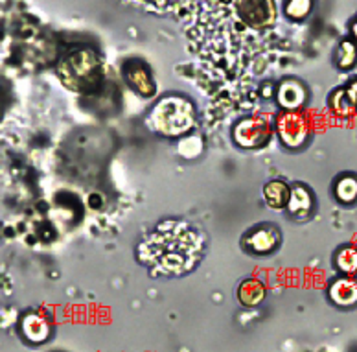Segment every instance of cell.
Returning a JSON list of instances; mask_svg holds the SVG:
<instances>
[{
  "instance_id": "1",
  "label": "cell",
  "mask_w": 357,
  "mask_h": 352,
  "mask_svg": "<svg viewBox=\"0 0 357 352\" xmlns=\"http://www.w3.org/2000/svg\"><path fill=\"white\" fill-rule=\"evenodd\" d=\"M204 240L199 230L181 220H164L137 245V258L155 275H186L199 264Z\"/></svg>"
},
{
  "instance_id": "6",
  "label": "cell",
  "mask_w": 357,
  "mask_h": 352,
  "mask_svg": "<svg viewBox=\"0 0 357 352\" xmlns=\"http://www.w3.org/2000/svg\"><path fill=\"white\" fill-rule=\"evenodd\" d=\"M278 245H280V230L269 223L252 227L243 238V247L252 255H269Z\"/></svg>"
},
{
  "instance_id": "7",
  "label": "cell",
  "mask_w": 357,
  "mask_h": 352,
  "mask_svg": "<svg viewBox=\"0 0 357 352\" xmlns=\"http://www.w3.org/2000/svg\"><path fill=\"white\" fill-rule=\"evenodd\" d=\"M123 78L131 85L133 91H137L142 96H151L155 92V82L151 76L149 66L140 59H129L123 65Z\"/></svg>"
},
{
  "instance_id": "18",
  "label": "cell",
  "mask_w": 357,
  "mask_h": 352,
  "mask_svg": "<svg viewBox=\"0 0 357 352\" xmlns=\"http://www.w3.org/2000/svg\"><path fill=\"white\" fill-rule=\"evenodd\" d=\"M335 59L341 68H352L357 61V46L352 41H342L337 50Z\"/></svg>"
},
{
  "instance_id": "14",
  "label": "cell",
  "mask_w": 357,
  "mask_h": 352,
  "mask_svg": "<svg viewBox=\"0 0 357 352\" xmlns=\"http://www.w3.org/2000/svg\"><path fill=\"white\" fill-rule=\"evenodd\" d=\"M330 105L337 115L348 117L357 105V83L350 85L348 89H339L333 92V96L330 98Z\"/></svg>"
},
{
  "instance_id": "10",
  "label": "cell",
  "mask_w": 357,
  "mask_h": 352,
  "mask_svg": "<svg viewBox=\"0 0 357 352\" xmlns=\"http://www.w3.org/2000/svg\"><path fill=\"white\" fill-rule=\"evenodd\" d=\"M50 323L39 311H28L21 319V334L31 343H43L50 336Z\"/></svg>"
},
{
  "instance_id": "15",
  "label": "cell",
  "mask_w": 357,
  "mask_h": 352,
  "mask_svg": "<svg viewBox=\"0 0 357 352\" xmlns=\"http://www.w3.org/2000/svg\"><path fill=\"white\" fill-rule=\"evenodd\" d=\"M264 196H266V201L269 207H273V209H284L289 203L291 189L284 181L276 179V181H271V183L266 184Z\"/></svg>"
},
{
  "instance_id": "16",
  "label": "cell",
  "mask_w": 357,
  "mask_h": 352,
  "mask_svg": "<svg viewBox=\"0 0 357 352\" xmlns=\"http://www.w3.org/2000/svg\"><path fill=\"white\" fill-rule=\"evenodd\" d=\"M337 201L344 205H350L357 201V177L354 175H342L337 179L335 189H333Z\"/></svg>"
},
{
  "instance_id": "5",
  "label": "cell",
  "mask_w": 357,
  "mask_h": 352,
  "mask_svg": "<svg viewBox=\"0 0 357 352\" xmlns=\"http://www.w3.org/2000/svg\"><path fill=\"white\" fill-rule=\"evenodd\" d=\"M278 137L286 148H302L310 137V124L301 112L286 111L278 118Z\"/></svg>"
},
{
  "instance_id": "8",
  "label": "cell",
  "mask_w": 357,
  "mask_h": 352,
  "mask_svg": "<svg viewBox=\"0 0 357 352\" xmlns=\"http://www.w3.org/2000/svg\"><path fill=\"white\" fill-rule=\"evenodd\" d=\"M240 17L252 28H267L275 22V4L271 2H236Z\"/></svg>"
},
{
  "instance_id": "13",
  "label": "cell",
  "mask_w": 357,
  "mask_h": 352,
  "mask_svg": "<svg viewBox=\"0 0 357 352\" xmlns=\"http://www.w3.org/2000/svg\"><path fill=\"white\" fill-rule=\"evenodd\" d=\"M238 299L243 307H258L266 299V286L258 279H247L238 288Z\"/></svg>"
},
{
  "instance_id": "12",
  "label": "cell",
  "mask_w": 357,
  "mask_h": 352,
  "mask_svg": "<svg viewBox=\"0 0 357 352\" xmlns=\"http://www.w3.org/2000/svg\"><path fill=\"white\" fill-rule=\"evenodd\" d=\"M276 100L287 111H295V109H298L306 102V89L296 80H287V82H284L278 87Z\"/></svg>"
},
{
  "instance_id": "3",
  "label": "cell",
  "mask_w": 357,
  "mask_h": 352,
  "mask_svg": "<svg viewBox=\"0 0 357 352\" xmlns=\"http://www.w3.org/2000/svg\"><path fill=\"white\" fill-rule=\"evenodd\" d=\"M100 61L98 57L89 50H77L67 56L61 61L57 72L61 82L74 91L89 89L98 82L100 78Z\"/></svg>"
},
{
  "instance_id": "19",
  "label": "cell",
  "mask_w": 357,
  "mask_h": 352,
  "mask_svg": "<svg viewBox=\"0 0 357 352\" xmlns=\"http://www.w3.org/2000/svg\"><path fill=\"white\" fill-rule=\"evenodd\" d=\"M312 10V2L307 0H291L286 4V15L291 19H304Z\"/></svg>"
},
{
  "instance_id": "11",
  "label": "cell",
  "mask_w": 357,
  "mask_h": 352,
  "mask_svg": "<svg viewBox=\"0 0 357 352\" xmlns=\"http://www.w3.org/2000/svg\"><path fill=\"white\" fill-rule=\"evenodd\" d=\"M330 301L341 308H352L357 305V281L350 277H341L332 282L328 290Z\"/></svg>"
},
{
  "instance_id": "9",
  "label": "cell",
  "mask_w": 357,
  "mask_h": 352,
  "mask_svg": "<svg viewBox=\"0 0 357 352\" xmlns=\"http://www.w3.org/2000/svg\"><path fill=\"white\" fill-rule=\"evenodd\" d=\"M287 210L295 220L302 221L307 220L315 210V198H313L312 190L304 186V184H296L291 189V198L287 203Z\"/></svg>"
},
{
  "instance_id": "17",
  "label": "cell",
  "mask_w": 357,
  "mask_h": 352,
  "mask_svg": "<svg viewBox=\"0 0 357 352\" xmlns=\"http://www.w3.org/2000/svg\"><path fill=\"white\" fill-rule=\"evenodd\" d=\"M335 265L337 270L347 273V275H352L357 271V249L356 247H341L337 251L335 255Z\"/></svg>"
},
{
  "instance_id": "2",
  "label": "cell",
  "mask_w": 357,
  "mask_h": 352,
  "mask_svg": "<svg viewBox=\"0 0 357 352\" xmlns=\"http://www.w3.org/2000/svg\"><path fill=\"white\" fill-rule=\"evenodd\" d=\"M195 124V109L188 98L164 96L149 111V126L164 137H178L188 133Z\"/></svg>"
},
{
  "instance_id": "4",
  "label": "cell",
  "mask_w": 357,
  "mask_h": 352,
  "mask_svg": "<svg viewBox=\"0 0 357 352\" xmlns=\"http://www.w3.org/2000/svg\"><path fill=\"white\" fill-rule=\"evenodd\" d=\"M271 126L266 117H249L238 122L232 131L234 142L241 148H260L269 140Z\"/></svg>"
}]
</instances>
